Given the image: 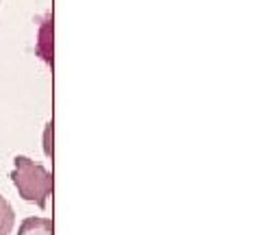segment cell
I'll use <instances>...</instances> for the list:
<instances>
[{"instance_id": "obj_1", "label": "cell", "mask_w": 261, "mask_h": 235, "mask_svg": "<svg viewBox=\"0 0 261 235\" xmlns=\"http://www.w3.org/2000/svg\"><path fill=\"white\" fill-rule=\"evenodd\" d=\"M9 176L24 200L35 202L39 209L46 207L48 196L53 194V188H55V179L50 170H46L42 164H35L29 157L18 155L13 161V172Z\"/></svg>"}, {"instance_id": "obj_2", "label": "cell", "mask_w": 261, "mask_h": 235, "mask_svg": "<svg viewBox=\"0 0 261 235\" xmlns=\"http://www.w3.org/2000/svg\"><path fill=\"white\" fill-rule=\"evenodd\" d=\"M18 235H53L50 218H27L20 224Z\"/></svg>"}, {"instance_id": "obj_3", "label": "cell", "mask_w": 261, "mask_h": 235, "mask_svg": "<svg viewBox=\"0 0 261 235\" xmlns=\"http://www.w3.org/2000/svg\"><path fill=\"white\" fill-rule=\"evenodd\" d=\"M15 222V214L3 194H0V235H9V231L13 229Z\"/></svg>"}]
</instances>
